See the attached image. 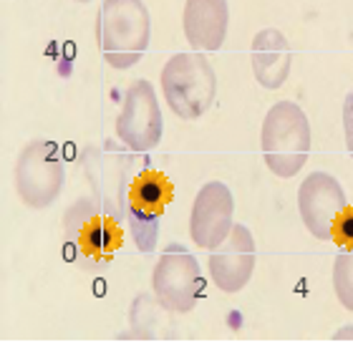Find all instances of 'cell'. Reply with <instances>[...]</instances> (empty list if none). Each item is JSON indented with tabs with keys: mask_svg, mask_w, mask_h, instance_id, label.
<instances>
[{
	"mask_svg": "<svg viewBox=\"0 0 353 353\" xmlns=\"http://www.w3.org/2000/svg\"><path fill=\"white\" fill-rule=\"evenodd\" d=\"M96 41L111 68L137 66L152 41V15L144 0H103L96 18Z\"/></svg>",
	"mask_w": 353,
	"mask_h": 353,
	"instance_id": "6da1fadb",
	"label": "cell"
},
{
	"mask_svg": "<svg viewBox=\"0 0 353 353\" xmlns=\"http://www.w3.org/2000/svg\"><path fill=\"white\" fill-rule=\"evenodd\" d=\"M310 124L305 111L295 101L272 103L263 121L260 147L268 170L275 176L290 179L305 167L310 154Z\"/></svg>",
	"mask_w": 353,
	"mask_h": 353,
	"instance_id": "7a4b0ae2",
	"label": "cell"
},
{
	"mask_svg": "<svg viewBox=\"0 0 353 353\" xmlns=\"http://www.w3.org/2000/svg\"><path fill=\"white\" fill-rule=\"evenodd\" d=\"M162 94L174 117L192 121L212 109L217 76L202 51L174 53L162 68Z\"/></svg>",
	"mask_w": 353,
	"mask_h": 353,
	"instance_id": "3957f363",
	"label": "cell"
},
{
	"mask_svg": "<svg viewBox=\"0 0 353 353\" xmlns=\"http://www.w3.org/2000/svg\"><path fill=\"white\" fill-rule=\"evenodd\" d=\"M15 192L26 207L46 210L59 199L66 182V164L61 149L48 139H33L15 159Z\"/></svg>",
	"mask_w": 353,
	"mask_h": 353,
	"instance_id": "277c9868",
	"label": "cell"
},
{
	"mask_svg": "<svg viewBox=\"0 0 353 353\" xmlns=\"http://www.w3.org/2000/svg\"><path fill=\"white\" fill-rule=\"evenodd\" d=\"M205 290V280L197 258L184 245L170 243L162 250L152 272V293L167 313H190Z\"/></svg>",
	"mask_w": 353,
	"mask_h": 353,
	"instance_id": "5b68a950",
	"label": "cell"
},
{
	"mask_svg": "<svg viewBox=\"0 0 353 353\" xmlns=\"http://www.w3.org/2000/svg\"><path fill=\"white\" fill-rule=\"evenodd\" d=\"M174 197L170 176L157 170H141L134 176L126 192V220L139 252L149 255L157 248L159 220Z\"/></svg>",
	"mask_w": 353,
	"mask_h": 353,
	"instance_id": "8992f818",
	"label": "cell"
},
{
	"mask_svg": "<svg viewBox=\"0 0 353 353\" xmlns=\"http://www.w3.org/2000/svg\"><path fill=\"white\" fill-rule=\"evenodd\" d=\"M119 217L106 212L99 202H79L66 212L68 245L83 263L106 265L114 260L117 250L124 245V232Z\"/></svg>",
	"mask_w": 353,
	"mask_h": 353,
	"instance_id": "52a82bcc",
	"label": "cell"
},
{
	"mask_svg": "<svg viewBox=\"0 0 353 353\" xmlns=\"http://www.w3.org/2000/svg\"><path fill=\"white\" fill-rule=\"evenodd\" d=\"M162 109L147 79H137L126 88L117 117V137L129 152L144 154L162 141Z\"/></svg>",
	"mask_w": 353,
	"mask_h": 353,
	"instance_id": "ba28073f",
	"label": "cell"
},
{
	"mask_svg": "<svg viewBox=\"0 0 353 353\" xmlns=\"http://www.w3.org/2000/svg\"><path fill=\"white\" fill-rule=\"evenodd\" d=\"M235 199L225 182H207L194 197L190 214V237L202 250L212 252L232 230Z\"/></svg>",
	"mask_w": 353,
	"mask_h": 353,
	"instance_id": "9c48e42d",
	"label": "cell"
},
{
	"mask_svg": "<svg viewBox=\"0 0 353 353\" xmlns=\"http://www.w3.org/2000/svg\"><path fill=\"white\" fill-rule=\"evenodd\" d=\"M346 192L341 182L328 172H313L301 182L298 210L301 220L316 240H331V228L336 214L346 207Z\"/></svg>",
	"mask_w": 353,
	"mask_h": 353,
	"instance_id": "30bf717a",
	"label": "cell"
},
{
	"mask_svg": "<svg viewBox=\"0 0 353 353\" xmlns=\"http://www.w3.org/2000/svg\"><path fill=\"white\" fill-rule=\"evenodd\" d=\"M255 270V240L245 225H232L230 235L210 252V278L222 293H240Z\"/></svg>",
	"mask_w": 353,
	"mask_h": 353,
	"instance_id": "8fae6325",
	"label": "cell"
},
{
	"mask_svg": "<svg viewBox=\"0 0 353 353\" xmlns=\"http://www.w3.org/2000/svg\"><path fill=\"white\" fill-rule=\"evenodd\" d=\"M182 26L194 51H220L230 26L228 0H187Z\"/></svg>",
	"mask_w": 353,
	"mask_h": 353,
	"instance_id": "7c38bea8",
	"label": "cell"
},
{
	"mask_svg": "<svg viewBox=\"0 0 353 353\" xmlns=\"http://www.w3.org/2000/svg\"><path fill=\"white\" fill-rule=\"evenodd\" d=\"M252 74L263 88H280L288 81L290 68H293V48L288 38L278 28H263L252 38L250 48Z\"/></svg>",
	"mask_w": 353,
	"mask_h": 353,
	"instance_id": "4fadbf2b",
	"label": "cell"
},
{
	"mask_svg": "<svg viewBox=\"0 0 353 353\" xmlns=\"http://www.w3.org/2000/svg\"><path fill=\"white\" fill-rule=\"evenodd\" d=\"M91 194L114 217L126 214V159L111 152V159H101V152H91Z\"/></svg>",
	"mask_w": 353,
	"mask_h": 353,
	"instance_id": "5bb4252c",
	"label": "cell"
},
{
	"mask_svg": "<svg viewBox=\"0 0 353 353\" xmlns=\"http://www.w3.org/2000/svg\"><path fill=\"white\" fill-rule=\"evenodd\" d=\"M162 310H167V308L157 301V295L154 298L149 293L137 295V301L132 303V310H129V323H132L129 336H132V339H141V341L162 336V333L157 331V325L162 323V318H159Z\"/></svg>",
	"mask_w": 353,
	"mask_h": 353,
	"instance_id": "9a60e30c",
	"label": "cell"
},
{
	"mask_svg": "<svg viewBox=\"0 0 353 353\" xmlns=\"http://www.w3.org/2000/svg\"><path fill=\"white\" fill-rule=\"evenodd\" d=\"M333 290L346 310H353V248H343L333 263Z\"/></svg>",
	"mask_w": 353,
	"mask_h": 353,
	"instance_id": "2e32d148",
	"label": "cell"
},
{
	"mask_svg": "<svg viewBox=\"0 0 353 353\" xmlns=\"http://www.w3.org/2000/svg\"><path fill=\"white\" fill-rule=\"evenodd\" d=\"M331 240L341 248H353V205H346L336 214L331 228Z\"/></svg>",
	"mask_w": 353,
	"mask_h": 353,
	"instance_id": "e0dca14e",
	"label": "cell"
},
{
	"mask_svg": "<svg viewBox=\"0 0 353 353\" xmlns=\"http://www.w3.org/2000/svg\"><path fill=\"white\" fill-rule=\"evenodd\" d=\"M343 134H346L348 154H353V91L346 94V101H343Z\"/></svg>",
	"mask_w": 353,
	"mask_h": 353,
	"instance_id": "ac0fdd59",
	"label": "cell"
},
{
	"mask_svg": "<svg viewBox=\"0 0 353 353\" xmlns=\"http://www.w3.org/2000/svg\"><path fill=\"white\" fill-rule=\"evenodd\" d=\"M336 339L343 341V339H353V325H346V328H341L339 333H336Z\"/></svg>",
	"mask_w": 353,
	"mask_h": 353,
	"instance_id": "d6986e66",
	"label": "cell"
},
{
	"mask_svg": "<svg viewBox=\"0 0 353 353\" xmlns=\"http://www.w3.org/2000/svg\"><path fill=\"white\" fill-rule=\"evenodd\" d=\"M76 3H91V0H76Z\"/></svg>",
	"mask_w": 353,
	"mask_h": 353,
	"instance_id": "ffe728a7",
	"label": "cell"
}]
</instances>
